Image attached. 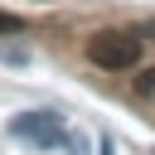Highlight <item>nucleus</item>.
I'll list each match as a JSON object with an SVG mask.
<instances>
[{"mask_svg": "<svg viewBox=\"0 0 155 155\" xmlns=\"http://www.w3.org/2000/svg\"><path fill=\"white\" fill-rule=\"evenodd\" d=\"M19 29V19H10V15H0V34H15Z\"/></svg>", "mask_w": 155, "mask_h": 155, "instance_id": "5", "label": "nucleus"}, {"mask_svg": "<svg viewBox=\"0 0 155 155\" xmlns=\"http://www.w3.org/2000/svg\"><path fill=\"white\" fill-rule=\"evenodd\" d=\"M140 34H145V39H155V19H150V24H145V29H140Z\"/></svg>", "mask_w": 155, "mask_h": 155, "instance_id": "6", "label": "nucleus"}, {"mask_svg": "<svg viewBox=\"0 0 155 155\" xmlns=\"http://www.w3.org/2000/svg\"><path fill=\"white\" fill-rule=\"evenodd\" d=\"M87 58H92L97 68H111V73L136 68V63H140V39H136V34H121V29H102V34L87 44Z\"/></svg>", "mask_w": 155, "mask_h": 155, "instance_id": "1", "label": "nucleus"}, {"mask_svg": "<svg viewBox=\"0 0 155 155\" xmlns=\"http://www.w3.org/2000/svg\"><path fill=\"white\" fill-rule=\"evenodd\" d=\"M136 92H140V97H150V92H155V68H150V73H140V78H136Z\"/></svg>", "mask_w": 155, "mask_h": 155, "instance_id": "4", "label": "nucleus"}, {"mask_svg": "<svg viewBox=\"0 0 155 155\" xmlns=\"http://www.w3.org/2000/svg\"><path fill=\"white\" fill-rule=\"evenodd\" d=\"M10 136H15V140H29V145H39V150H53V145L63 140V121H58L53 111H19V116L10 121Z\"/></svg>", "mask_w": 155, "mask_h": 155, "instance_id": "2", "label": "nucleus"}, {"mask_svg": "<svg viewBox=\"0 0 155 155\" xmlns=\"http://www.w3.org/2000/svg\"><path fill=\"white\" fill-rule=\"evenodd\" d=\"M63 155H87V136H78V131H63Z\"/></svg>", "mask_w": 155, "mask_h": 155, "instance_id": "3", "label": "nucleus"}]
</instances>
